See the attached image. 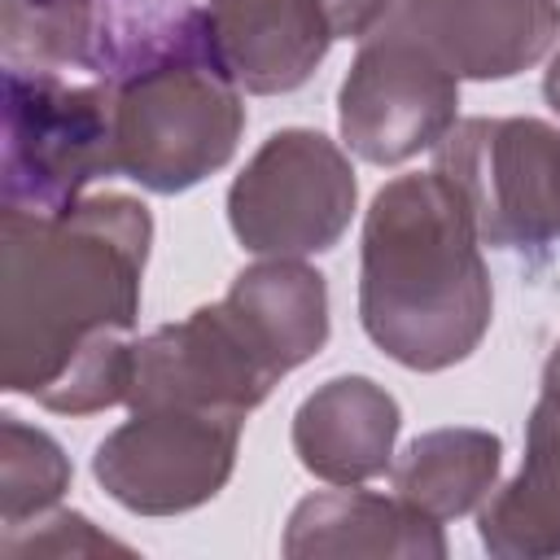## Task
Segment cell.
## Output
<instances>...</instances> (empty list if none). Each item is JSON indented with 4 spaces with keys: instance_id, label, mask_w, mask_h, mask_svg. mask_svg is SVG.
Here are the masks:
<instances>
[{
    "instance_id": "11",
    "label": "cell",
    "mask_w": 560,
    "mask_h": 560,
    "mask_svg": "<svg viewBox=\"0 0 560 560\" xmlns=\"http://www.w3.org/2000/svg\"><path fill=\"white\" fill-rule=\"evenodd\" d=\"M206 26L228 74L258 96L302 88L332 44L319 0H206Z\"/></svg>"
},
{
    "instance_id": "6",
    "label": "cell",
    "mask_w": 560,
    "mask_h": 560,
    "mask_svg": "<svg viewBox=\"0 0 560 560\" xmlns=\"http://www.w3.org/2000/svg\"><path fill=\"white\" fill-rule=\"evenodd\" d=\"M350 158L311 127H284L245 162L228 188L236 241L267 258H306L341 241L354 214Z\"/></svg>"
},
{
    "instance_id": "3",
    "label": "cell",
    "mask_w": 560,
    "mask_h": 560,
    "mask_svg": "<svg viewBox=\"0 0 560 560\" xmlns=\"http://www.w3.org/2000/svg\"><path fill=\"white\" fill-rule=\"evenodd\" d=\"M109 88L118 175L153 192L192 188L241 144V83L210 44L206 9L171 26Z\"/></svg>"
},
{
    "instance_id": "21",
    "label": "cell",
    "mask_w": 560,
    "mask_h": 560,
    "mask_svg": "<svg viewBox=\"0 0 560 560\" xmlns=\"http://www.w3.org/2000/svg\"><path fill=\"white\" fill-rule=\"evenodd\" d=\"M542 394H547V398H560V341H556V350L547 354V368H542Z\"/></svg>"
},
{
    "instance_id": "4",
    "label": "cell",
    "mask_w": 560,
    "mask_h": 560,
    "mask_svg": "<svg viewBox=\"0 0 560 560\" xmlns=\"http://www.w3.org/2000/svg\"><path fill=\"white\" fill-rule=\"evenodd\" d=\"M118 171L114 88L4 70V206L66 210Z\"/></svg>"
},
{
    "instance_id": "19",
    "label": "cell",
    "mask_w": 560,
    "mask_h": 560,
    "mask_svg": "<svg viewBox=\"0 0 560 560\" xmlns=\"http://www.w3.org/2000/svg\"><path fill=\"white\" fill-rule=\"evenodd\" d=\"M0 547H4V556H31V551H52V556H66V551L70 556H79V551H127L122 542L96 534L92 521L79 516V512H57L48 521L35 516V534L26 542L22 538H9Z\"/></svg>"
},
{
    "instance_id": "13",
    "label": "cell",
    "mask_w": 560,
    "mask_h": 560,
    "mask_svg": "<svg viewBox=\"0 0 560 560\" xmlns=\"http://www.w3.org/2000/svg\"><path fill=\"white\" fill-rule=\"evenodd\" d=\"M284 556L293 560H346V556H446L442 525L402 503L398 494L324 490L306 494L284 529Z\"/></svg>"
},
{
    "instance_id": "15",
    "label": "cell",
    "mask_w": 560,
    "mask_h": 560,
    "mask_svg": "<svg viewBox=\"0 0 560 560\" xmlns=\"http://www.w3.org/2000/svg\"><path fill=\"white\" fill-rule=\"evenodd\" d=\"M223 298L284 372L315 359L328 341V284L302 258H262L245 267Z\"/></svg>"
},
{
    "instance_id": "9",
    "label": "cell",
    "mask_w": 560,
    "mask_h": 560,
    "mask_svg": "<svg viewBox=\"0 0 560 560\" xmlns=\"http://www.w3.org/2000/svg\"><path fill=\"white\" fill-rule=\"evenodd\" d=\"M459 79L402 35L372 31L337 92L341 140L372 166H398L455 127Z\"/></svg>"
},
{
    "instance_id": "1",
    "label": "cell",
    "mask_w": 560,
    "mask_h": 560,
    "mask_svg": "<svg viewBox=\"0 0 560 560\" xmlns=\"http://www.w3.org/2000/svg\"><path fill=\"white\" fill-rule=\"evenodd\" d=\"M153 219L101 192L66 210L0 214V381L48 411L92 416L127 402L140 276Z\"/></svg>"
},
{
    "instance_id": "2",
    "label": "cell",
    "mask_w": 560,
    "mask_h": 560,
    "mask_svg": "<svg viewBox=\"0 0 560 560\" xmlns=\"http://www.w3.org/2000/svg\"><path fill=\"white\" fill-rule=\"evenodd\" d=\"M494 293L477 223L438 171L389 179L363 219L359 319L411 372L468 359L490 328Z\"/></svg>"
},
{
    "instance_id": "18",
    "label": "cell",
    "mask_w": 560,
    "mask_h": 560,
    "mask_svg": "<svg viewBox=\"0 0 560 560\" xmlns=\"http://www.w3.org/2000/svg\"><path fill=\"white\" fill-rule=\"evenodd\" d=\"M70 486V459L44 433L18 416L0 420V521L4 529L44 516Z\"/></svg>"
},
{
    "instance_id": "17",
    "label": "cell",
    "mask_w": 560,
    "mask_h": 560,
    "mask_svg": "<svg viewBox=\"0 0 560 560\" xmlns=\"http://www.w3.org/2000/svg\"><path fill=\"white\" fill-rule=\"evenodd\" d=\"M92 0H0L4 70L61 74L92 66Z\"/></svg>"
},
{
    "instance_id": "20",
    "label": "cell",
    "mask_w": 560,
    "mask_h": 560,
    "mask_svg": "<svg viewBox=\"0 0 560 560\" xmlns=\"http://www.w3.org/2000/svg\"><path fill=\"white\" fill-rule=\"evenodd\" d=\"M394 0H319L328 26H332V39H363L381 26V18L389 13Z\"/></svg>"
},
{
    "instance_id": "5",
    "label": "cell",
    "mask_w": 560,
    "mask_h": 560,
    "mask_svg": "<svg viewBox=\"0 0 560 560\" xmlns=\"http://www.w3.org/2000/svg\"><path fill=\"white\" fill-rule=\"evenodd\" d=\"M433 171L455 184L486 245L538 249L560 236V127L464 118L438 140Z\"/></svg>"
},
{
    "instance_id": "22",
    "label": "cell",
    "mask_w": 560,
    "mask_h": 560,
    "mask_svg": "<svg viewBox=\"0 0 560 560\" xmlns=\"http://www.w3.org/2000/svg\"><path fill=\"white\" fill-rule=\"evenodd\" d=\"M542 96H547V105L560 114V52L551 57V66H547V79H542Z\"/></svg>"
},
{
    "instance_id": "10",
    "label": "cell",
    "mask_w": 560,
    "mask_h": 560,
    "mask_svg": "<svg viewBox=\"0 0 560 560\" xmlns=\"http://www.w3.org/2000/svg\"><path fill=\"white\" fill-rule=\"evenodd\" d=\"M376 31L411 39L455 79H512L551 52L560 35V4L556 0H394Z\"/></svg>"
},
{
    "instance_id": "14",
    "label": "cell",
    "mask_w": 560,
    "mask_h": 560,
    "mask_svg": "<svg viewBox=\"0 0 560 560\" xmlns=\"http://www.w3.org/2000/svg\"><path fill=\"white\" fill-rule=\"evenodd\" d=\"M481 547L503 560L560 556V398H538L525 424L521 472L477 512Z\"/></svg>"
},
{
    "instance_id": "16",
    "label": "cell",
    "mask_w": 560,
    "mask_h": 560,
    "mask_svg": "<svg viewBox=\"0 0 560 560\" xmlns=\"http://www.w3.org/2000/svg\"><path fill=\"white\" fill-rule=\"evenodd\" d=\"M503 442L486 429H433L407 442L389 464L394 494L429 521H455L481 508L499 481Z\"/></svg>"
},
{
    "instance_id": "12",
    "label": "cell",
    "mask_w": 560,
    "mask_h": 560,
    "mask_svg": "<svg viewBox=\"0 0 560 560\" xmlns=\"http://www.w3.org/2000/svg\"><path fill=\"white\" fill-rule=\"evenodd\" d=\"M402 411L368 376H332L293 411V451L306 472L332 486H359L394 464Z\"/></svg>"
},
{
    "instance_id": "7",
    "label": "cell",
    "mask_w": 560,
    "mask_h": 560,
    "mask_svg": "<svg viewBox=\"0 0 560 560\" xmlns=\"http://www.w3.org/2000/svg\"><path fill=\"white\" fill-rule=\"evenodd\" d=\"M241 424L245 416L214 407H144L96 446L92 472L127 512H192L228 486Z\"/></svg>"
},
{
    "instance_id": "8",
    "label": "cell",
    "mask_w": 560,
    "mask_h": 560,
    "mask_svg": "<svg viewBox=\"0 0 560 560\" xmlns=\"http://www.w3.org/2000/svg\"><path fill=\"white\" fill-rule=\"evenodd\" d=\"M280 376L284 368L271 359L245 315L219 298L136 341L127 407H214L245 416Z\"/></svg>"
}]
</instances>
